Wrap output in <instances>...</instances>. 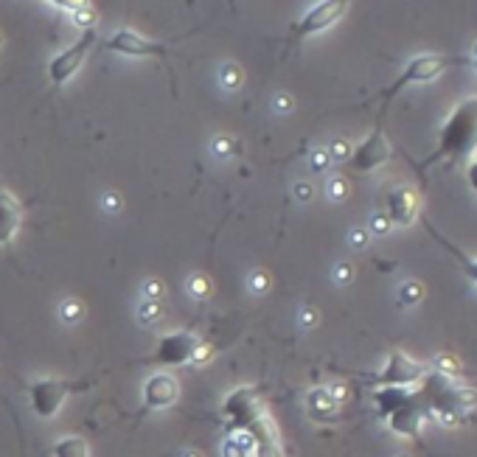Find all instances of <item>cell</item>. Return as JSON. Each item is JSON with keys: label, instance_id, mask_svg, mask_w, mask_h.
Wrapping results in <instances>:
<instances>
[{"label": "cell", "instance_id": "obj_1", "mask_svg": "<svg viewBox=\"0 0 477 457\" xmlns=\"http://www.w3.org/2000/svg\"><path fill=\"white\" fill-rule=\"evenodd\" d=\"M477 154V95L458 101L449 115L441 124L435 152L424 160V166L444 163V169H452L458 163H469Z\"/></svg>", "mask_w": 477, "mask_h": 457}, {"label": "cell", "instance_id": "obj_2", "mask_svg": "<svg viewBox=\"0 0 477 457\" xmlns=\"http://www.w3.org/2000/svg\"><path fill=\"white\" fill-rule=\"evenodd\" d=\"M419 396L424 401L427 418H438V424L444 426H458L477 410L475 387L461 384L458 379H441L435 373H427V379L419 384Z\"/></svg>", "mask_w": 477, "mask_h": 457}, {"label": "cell", "instance_id": "obj_3", "mask_svg": "<svg viewBox=\"0 0 477 457\" xmlns=\"http://www.w3.org/2000/svg\"><path fill=\"white\" fill-rule=\"evenodd\" d=\"M472 59L469 56H446V53H419V56H413L407 65H404V70L396 76V82L387 88V90H382V101H384V107L399 95L402 90H407V88H413V85H427L432 79H438L444 70H449V68H458V65H469Z\"/></svg>", "mask_w": 477, "mask_h": 457}, {"label": "cell", "instance_id": "obj_4", "mask_svg": "<svg viewBox=\"0 0 477 457\" xmlns=\"http://www.w3.org/2000/svg\"><path fill=\"white\" fill-rule=\"evenodd\" d=\"M90 387H93L90 382H73V379H37L28 384V401H31L34 415L48 421L62 410L68 396L85 393Z\"/></svg>", "mask_w": 477, "mask_h": 457}, {"label": "cell", "instance_id": "obj_5", "mask_svg": "<svg viewBox=\"0 0 477 457\" xmlns=\"http://www.w3.org/2000/svg\"><path fill=\"white\" fill-rule=\"evenodd\" d=\"M427 365L407 357L404 351H390L374 382H377V387H419L427 379Z\"/></svg>", "mask_w": 477, "mask_h": 457}, {"label": "cell", "instance_id": "obj_6", "mask_svg": "<svg viewBox=\"0 0 477 457\" xmlns=\"http://www.w3.org/2000/svg\"><path fill=\"white\" fill-rule=\"evenodd\" d=\"M93 48H95V28H85L82 37H79L73 46L59 51V53L51 59V65H48L51 82H53L56 88H62L68 79H73V73L85 65V59H88V53H90Z\"/></svg>", "mask_w": 477, "mask_h": 457}, {"label": "cell", "instance_id": "obj_7", "mask_svg": "<svg viewBox=\"0 0 477 457\" xmlns=\"http://www.w3.org/2000/svg\"><path fill=\"white\" fill-rule=\"evenodd\" d=\"M390 157H393V146H390V140L384 137L382 127H377V130H371V135L362 137V140L351 149L348 166H351L354 172L368 174V172H377V169H382Z\"/></svg>", "mask_w": 477, "mask_h": 457}, {"label": "cell", "instance_id": "obj_8", "mask_svg": "<svg viewBox=\"0 0 477 457\" xmlns=\"http://www.w3.org/2000/svg\"><path fill=\"white\" fill-rule=\"evenodd\" d=\"M348 3H351V0H320V3H315V6L295 23L292 37H295V40H306V37H312V34H320V31L332 28L334 23L345 14Z\"/></svg>", "mask_w": 477, "mask_h": 457}, {"label": "cell", "instance_id": "obj_9", "mask_svg": "<svg viewBox=\"0 0 477 457\" xmlns=\"http://www.w3.org/2000/svg\"><path fill=\"white\" fill-rule=\"evenodd\" d=\"M382 214L393 228H410L421 214V194L413 185H399L384 196Z\"/></svg>", "mask_w": 477, "mask_h": 457}, {"label": "cell", "instance_id": "obj_10", "mask_svg": "<svg viewBox=\"0 0 477 457\" xmlns=\"http://www.w3.org/2000/svg\"><path fill=\"white\" fill-rule=\"evenodd\" d=\"M196 345H199V337H196L194 331H174V334H166V337H160L152 362H154V365H163V367L186 365V362H191Z\"/></svg>", "mask_w": 477, "mask_h": 457}, {"label": "cell", "instance_id": "obj_11", "mask_svg": "<svg viewBox=\"0 0 477 457\" xmlns=\"http://www.w3.org/2000/svg\"><path fill=\"white\" fill-rule=\"evenodd\" d=\"M222 412L231 418V432H238V429H247L253 421H258L264 415V407H261L258 393L253 387H236L228 396Z\"/></svg>", "mask_w": 477, "mask_h": 457}, {"label": "cell", "instance_id": "obj_12", "mask_svg": "<svg viewBox=\"0 0 477 457\" xmlns=\"http://www.w3.org/2000/svg\"><path fill=\"white\" fill-rule=\"evenodd\" d=\"M424 418H427V410H424V401L419 396V387H416V396L402 404L399 410H393L384 421L390 426L393 435L399 438H407V441H419L421 438V426H424Z\"/></svg>", "mask_w": 477, "mask_h": 457}, {"label": "cell", "instance_id": "obj_13", "mask_svg": "<svg viewBox=\"0 0 477 457\" xmlns=\"http://www.w3.org/2000/svg\"><path fill=\"white\" fill-rule=\"evenodd\" d=\"M107 51H115V53H124V56H157V59H163L169 51L163 43H154V40H149V37H143L138 34L135 28H118L107 43Z\"/></svg>", "mask_w": 477, "mask_h": 457}, {"label": "cell", "instance_id": "obj_14", "mask_svg": "<svg viewBox=\"0 0 477 457\" xmlns=\"http://www.w3.org/2000/svg\"><path fill=\"white\" fill-rule=\"evenodd\" d=\"M180 384L172 373H152L143 382V410H166L177 401Z\"/></svg>", "mask_w": 477, "mask_h": 457}, {"label": "cell", "instance_id": "obj_15", "mask_svg": "<svg viewBox=\"0 0 477 457\" xmlns=\"http://www.w3.org/2000/svg\"><path fill=\"white\" fill-rule=\"evenodd\" d=\"M244 432H250L256 438V449H253V457H286L281 443H278V435L270 424V415L264 412L258 421H253Z\"/></svg>", "mask_w": 477, "mask_h": 457}, {"label": "cell", "instance_id": "obj_16", "mask_svg": "<svg viewBox=\"0 0 477 457\" xmlns=\"http://www.w3.org/2000/svg\"><path fill=\"white\" fill-rule=\"evenodd\" d=\"M306 412L315 424H334L340 418V401L329 393V387H312L306 393Z\"/></svg>", "mask_w": 477, "mask_h": 457}, {"label": "cell", "instance_id": "obj_17", "mask_svg": "<svg viewBox=\"0 0 477 457\" xmlns=\"http://www.w3.org/2000/svg\"><path fill=\"white\" fill-rule=\"evenodd\" d=\"M23 225V205L14 194L0 188V244H11Z\"/></svg>", "mask_w": 477, "mask_h": 457}, {"label": "cell", "instance_id": "obj_18", "mask_svg": "<svg viewBox=\"0 0 477 457\" xmlns=\"http://www.w3.org/2000/svg\"><path fill=\"white\" fill-rule=\"evenodd\" d=\"M413 396H416V387H377L374 404H377L382 418H387L393 410H399L402 404H407Z\"/></svg>", "mask_w": 477, "mask_h": 457}, {"label": "cell", "instance_id": "obj_19", "mask_svg": "<svg viewBox=\"0 0 477 457\" xmlns=\"http://www.w3.org/2000/svg\"><path fill=\"white\" fill-rule=\"evenodd\" d=\"M427 230L432 233V236H435V241H438V244H441V247H444V250H446V253H449V256L458 261L461 273L466 275V278H469V280H472V283L477 286V256H469V253H463L461 247H455V244H452V241H449L444 233H438V230L432 228V225H427Z\"/></svg>", "mask_w": 477, "mask_h": 457}, {"label": "cell", "instance_id": "obj_20", "mask_svg": "<svg viewBox=\"0 0 477 457\" xmlns=\"http://www.w3.org/2000/svg\"><path fill=\"white\" fill-rule=\"evenodd\" d=\"M51 455L53 457H90V446L85 438L79 435H65L59 438L53 446H51Z\"/></svg>", "mask_w": 477, "mask_h": 457}, {"label": "cell", "instance_id": "obj_21", "mask_svg": "<svg viewBox=\"0 0 477 457\" xmlns=\"http://www.w3.org/2000/svg\"><path fill=\"white\" fill-rule=\"evenodd\" d=\"M421 300H424V286H421L419 280H404V283H399L396 303H399L402 309H413V306H419Z\"/></svg>", "mask_w": 477, "mask_h": 457}, {"label": "cell", "instance_id": "obj_22", "mask_svg": "<svg viewBox=\"0 0 477 457\" xmlns=\"http://www.w3.org/2000/svg\"><path fill=\"white\" fill-rule=\"evenodd\" d=\"M427 367H429V373H435V376H441V379H458V376H461V362H458V357H452V354H438Z\"/></svg>", "mask_w": 477, "mask_h": 457}, {"label": "cell", "instance_id": "obj_23", "mask_svg": "<svg viewBox=\"0 0 477 457\" xmlns=\"http://www.w3.org/2000/svg\"><path fill=\"white\" fill-rule=\"evenodd\" d=\"M82 317H85V306H82V300L68 298V300L59 303V320L65 322V325H76Z\"/></svg>", "mask_w": 477, "mask_h": 457}, {"label": "cell", "instance_id": "obj_24", "mask_svg": "<svg viewBox=\"0 0 477 457\" xmlns=\"http://www.w3.org/2000/svg\"><path fill=\"white\" fill-rule=\"evenodd\" d=\"M219 82H222V88L225 90H238L241 88V82H244V73H241V68H238L236 62H225L222 65V70H219Z\"/></svg>", "mask_w": 477, "mask_h": 457}, {"label": "cell", "instance_id": "obj_25", "mask_svg": "<svg viewBox=\"0 0 477 457\" xmlns=\"http://www.w3.org/2000/svg\"><path fill=\"white\" fill-rule=\"evenodd\" d=\"M163 317V306H160V300H146L143 298L141 303H138V320L143 325H154V322H160Z\"/></svg>", "mask_w": 477, "mask_h": 457}, {"label": "cell", "instance_id": "obj_26", "mask_svg": "<svg viewBox=\"0 0 477 457\" xmlns=\"http://www.w3.org/2000/svg\"><path fill=\"white\" fill-rule=\"evenodd\" d=\"M326 194H329V199H332V202H345V199H348V194H351V185H348L345 177L334 174V177H329V183H326Z\"/></svg>", "mask_w": 477, "mask_h": 457}, {"label": "cell", "instance_id": "obj_27", "mask_svg": "<svg viewBox=\"0 0 477 457\" xmlns=\"http://www.w3.org/2000/svg\"><path fill=\"white\" fill-rule=\"evenodd\" d=\"M247 283H250V292H253V295H267L270 286H273V278H270L267 270H253L250 278H247Z\"/></svg>", "mask_w": 477, "mask_h": 457}, {"label": "cell", "instance_id": "obj_28", "mask_svg": "<svg viewBox=\"0 0 477 457\" xmlns=\"http://www.w3.org/2000/svg\"><path fill=\"white\" fill-rule=\"evenodd\" d=\"M189 292H191V298H196V300H208L211 292H214V286H211V280H208L205 275H191Z\"/></svg>", "mask_w": 477, "mask_h": 457}, {"label": "cell", "instance_id": "obj_29", "mask_svg": "<svg viewBox=\"0 0 477 457\" xmlns=\"http://www.w3.org/2000/svg\"><path fill=\"white\" fill-rule=\"evenodd\" d=\"M309 169L318 172V174H326V172L332 169V154H329V149H312V154H309Z\"/></svg>", "mask_w": 477, "mask_h": 457}, {"label": "cell", "instance_id": "obj_30", "mask_svg": "<svg viewBox=\"0 0 477 457\" xmlns=\"http://www.w3.org/2000/svg\"><path fill=\"white\" fill-rule=\"evenodd\" d=\"M354 275H357V270H354V264L351 261H337L332 270V278L337 286H348L351 280H354Z\"/></svg>", "mask_w": 477, "mask_h": 457}, {"label": "cell", "instance_id": "obj_31", "mask_svg": "<svg viewBox=\"0 0 477 457\" xmlns=\"http://www.w3.org/2000/svg\"><path fill=\"white\" fill-rule=\"evenodd\" d=\"M236 152H238V143H236V140H231V137H225V135L214 137V154H216V157L228 160V157H234Z\"/></svg>", "mask_w": 477, "mask_h": 457}, {"label": "cell", "instance_id": "obj_32", "mask_svg": "<svg viewBox=\"0 0 477 457\" xmlns=\"http://www.w3.org/2000/svg\"><path fill=\"white\" fill-rule=\"evenodd\" d=\"M329 149V154H332V163H348V157H351V143L348 140H334L332 146H326Z\"/></svg>", "mask_w": 477, "mask_h": 457}, {"label": "cell", "instance_id": "obj_33", "mask_svg": "<svg viewBox=\"0 0 477 457\" xmlns=\"http://www.w3.org/2000/svg\"><path fill=\"white\" fill-rule=\"evenodd\" d=\"M318 322H320V312H318L315 306H303V309L298 312V325H300L303 331H312Z\"/></svg>", "mask_w": 477, "mask_h": 457}, {"label": "cell", "instance_id": "obj_34", "mask_svg": "<svg viewBox=\"0 0 477 457\" xmlns=\"http://www.w3.org/2000/svg\"><path fill=\"white\" fill-rule=\"evenodd\" d=\"M393 230V225L387 222V216L377 211V214H371V222H368V233H374V236H387Z\"/></svg>", "mask_w": 477, "mask_h": 457}, {"label": "cell", "instance_id": "obj_35", "mask_svg": "<svg viewBox=\"0 0 477 457\" xmlns=\"http://www.w3.org/2000/svg\"><path fill=\"white\" fill-rule=\"evenodd\" d=\"M163 295H166V286H163L157 278L143 280V298H146V300H163Z\"/></svg>", "mask_w": 477, "mask_h": 457}, {"label": "cell", "instance_id": "obj_36", "mask_svg": "<svg viewBox=\"0 0 477 457\" xmlns=\"http://www.w3.org/2000/svg\"><path fill=\"white\" fill-rule=\"evenodd\" d=\"M214 359V345H208V342H199L196 348H194V357H191V365L202 367L208 365Z\"/></svg>", "mask_w": 477, "mask_h": 457}, {"label": "cell", "instance_id": "obj_37", "mask_svg": "<svg viewBox=\"0 0 477 457\" xmlns=\"http://www.w3.org/2000/svg\"><path fill=\"white\" fill-rule=\"evenodd\" d=\"M222 457H253V455L238 443L234 435H228V441L222 443Z\"/></svg>", "mask_w": 477, "mask_h": 457}, {"label": "cell", "instance_id": "obj_38", "mask_svg": "<svg viewBox=\"0 0 477 457\" xmlns=\"http://www.w3.org/2000/svg\"><path fill=\"white\" fill-rule=\"evenodd\" d=\"M348 241H351V247L365 250V247H368V241H371V233H368V228H354L351 233H348Z\"/></svg>", "mask_w": 477, "mask_h": 457}, {"label": "cell", "instance_id": "obj_39", "mask_svg": "<svg viewBox=\"0 0 477 457\" xmlns=\"http://www.w3.org/2000/svg\"><path fill=\"white\" fill-rule=\"evenodd\" d=\"M121 196L115 194V191H107L104 196H101V208H104V214H118L121 211Z\"/></svg>", "mask_w": 477, "mask_h": 457}, {"label": "cell", "instance_id": "obj_40", "mask_svg": "<svg viewBox=\"0 0 477 457\" xmlns=\"http://www.w3.org/2000/svg\"><path fill=\"white\" fill-rule=\"evenodd\" d=\"M292 194H295V199H298V202H312V199H315V185L312 183H295Z\"/></svg>", "mask_w": 477, "mask_h": 457}, {"label": "cell", "instance_id": "obj_41", "mask_svg": "<svg viewBox=\"0 0 477 457\" xmlns=\"http://www.w3.org/2000/svg\"><path fill=\"white\" fill-rule=\"evenodd\" d=\"M73 14H76V23H79L82 28H95V14L90 11V6H82V9H76Z\"/></svg>", "mask_w": 477, "mask_h": 457}, {"label": "cell", "instance_id": "obj_42", "mask_svg": "<svg viewBox=\"0 0 477 457\" xmlns=\"http://www.w3.org/2000/svg\"><path fill=\"white\" fill-rule=\"evenodd\" d=\"M466 183L472 188V194L477 196V154L466 163Z\"/></svg>", "mask_w": 477, "mask_h": 457}, {"label": "cell", "instance_id": "obj_43", "mask_svg": "<svg viewBox=\"0 0 477 457\" xmlns=\"http://www.w3.org/2000/svg\"><path fill=\"white\" fill-rule=\"evenodd\" d=\"M329 393H332L334 399L342 404L345 399H348V390H345V384H329Z\"/></svg>", "mask_w": 477, "mask_h": 457}, {"label": "cell", "instance_id": "obj_44", "mask_svg": "<svg viewBox=\"0 0 477 457\" xmlns=\"http://www.w3.org/2000/svg\"><path fill=\"white\" fill-rule=\"evenodd\" d=\"M51 3H56V6H62V9H70V11L88 6V0H51Z\"/></svg>", "mask_w": 477, "mask_h": 457}, {"label": "cell", "instance_id": "obj_45", "mask_svg": "<svg viewBox=\"0 0 477 457\" xmlns=\"http://www.w3.org/2000/svg\"><path fill=\"white\" fill-rule=\"evenodd\" d=\"M273 104H276L278 112H289V110H292V98H289V95H276Z\"/></svg>", "mask_w": 477, "mask_h": 457}, {"label": "cell", "instance_id": "obj_46", "mask_svg": "<svg viewBox=\"0 0 477 457\" xmlns=\"http://www.w3.org/2000/svg\"><path fill=\"white\" fill-rule=\"evenodd\" d=\"M183 457H202V455H199L196 449H189V452H183Z\"/></svg>", "mask_w": 477, "mask_h": 457}, {"label": "cell", "instance_id": "obj_47", "mask_svg": "<svg viewBox=\"0 0 477 457\" xmlns=\"http://www.w3.org/2000/svg\"><path fill=\"white\" fill-rule=\"evenodd\" d=\"M402 457H404V455H402Z\"/></svg>", "mask_w": 477, "mask_h": 457}]
</instances>
